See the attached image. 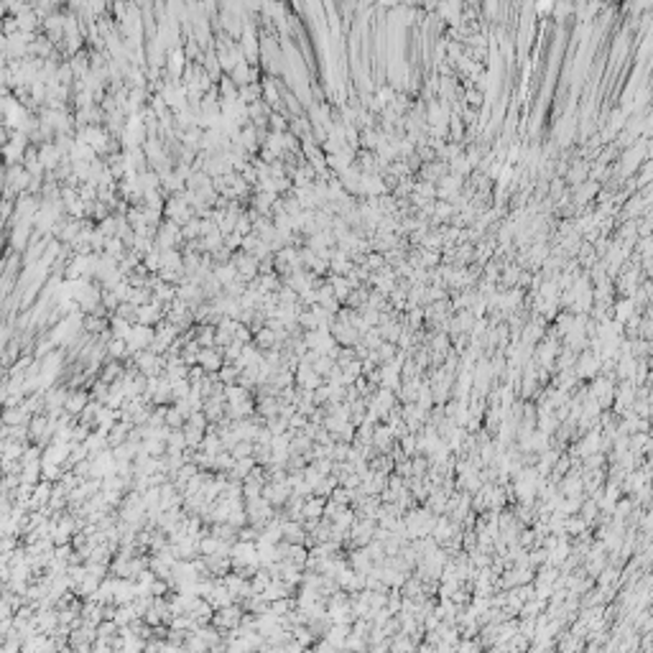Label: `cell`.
<instances>
[{
    "label": "cell",
    "mask_w": 653,
    "mask_h": 653,
    "mask_svg": "<svg viewBox=\"0 0 653 653\" xmlns=\"http://www.w3.org/2000/svg\"><path fill=\"white\" fill-rule=\"evenodd\" d=\"M153 339H156V329H151L148 324H138V327H133L130 334H128V347H130L133 352H138V350H143V347H151Z\"/></svg>",
    "instance_id": "6da1fadb"
},
{
    "label": "cell",
    "mask_w": 653,
    "mask_h": 653,
    "mask_svg": "<svg viewBox=\"0 0 653 653\" xmlns=\"http://www.w3.org/2000/svg\"><path fill=\"white\" fill-rule=\"evenodd\" d=\"M199 365L204 368V373H207V370L214 373V370L222 368V357H220V352H214V347H204V350L199 352Z\"/></svg>",
    "instance_id": "7a4b0ae2"
},
{
    "label": "cell",
    "mask_w": 653,
    "mask_h": 653,
    "mask_svg": "<svg viewBox=\"0 0 653 653\" xmlns=\"http://www.w3.org/2000/svg\"><path fill=\"white\" fill-rule=\"evenodd\" d=\"M85 403H87V396H85V393H69L64 408H66V413H82V411H85Z\"/></svg>",
    "instance_id": "3957f363"
},
{
    "label": "cell",
    "mask_w": 653,
    "mask_h": 653,
    "mask_svg": "<svg viewBox=\"0 0 653 653\" xmlns=\"http://www.w3.org/2000/svg\"><path fill=\"white\" fill-rule=\"evenodd\" d=\"M130 324H128V319H115L112 322V337H118V339H128V334H130Z\"/></svg>",
    "instance_id": "277c9868"
},
{
    "label": "cell",
    "mask_w": 653,
    "mask_h": 653,
    "mask_svg": "<svg viewBox=\"0 0 653 653\" xmlns=\"http://www.w3.org/2000/svg\"><path fill=\"white\" fill-rule=\"evenodd\" d=\"M184 418H186V416H184L179 408H174V411H169V408H166V424H169V426H174V429H181V426H184Z\"/></svg>",
    "instance_id": "5b68a950"
},
{
    "label": "cell",
    "mask_w": 653,
    "mask_h": 653,
    "mask_svg": "<svg viewBox=\"0 0 653 653\" xmlns=\"http://www.w3.org/2000/svg\"><path fill=\"white\" fill-rule=\"evenodd\" d=\"M309 447H312V437H299L296 442H291V452H296V454H306L309 452Z\"/></svg>",
    "instance_id": "8992f818"
},
{
    "label": "cell",
    "mask_w": 653,
    "mask_h": 653,
    "mask_svg": "<svg viewBox=\"0 0 653 653\" xmlns=\"http://www.w3.org/2000/svg\"><path fill=\"white\" fill-rule=\"evenodd\" d=\"M138 319H140V324H151L153 319H156V309H140Z\"/></svg>",
    "instance_id": "52a82bcc"
},
{
    "label": "cell",
    "mask_w": 653,
    "mask_h": 653,
    "mask_svg": "<svg viewBox=\"0 0 653 653\" xmlns=\"http://www.w3.org/2000/svg\"><path fill=\"white\" fill-rule=\"evenodd\" d=\"M118 317H123V319H130V317H135V312L130 309V304H125V306H120V309H118Z\"/></svg>",
    "instance_id": "ba28073f"
}]
</instances>
